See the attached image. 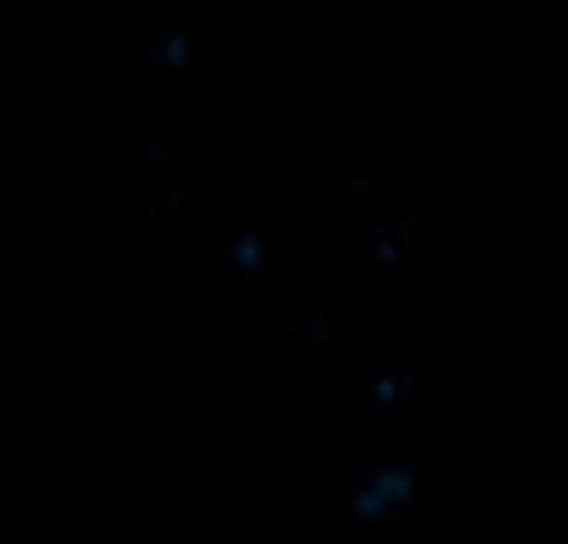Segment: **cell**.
<instances>
[{
	"instance_id": "1",
	"label": "cell",
	"mask_w": 568,
	"mask_h": 544,
	"mask_svg": "<svg viewBox=\"0 0 568 544\" xmlns=\"http://www.w3.org/2000/svg\"><path fill=\"white\" fill-rule=\"evenodd\" d=\"M150 60H155V66H165V70H185L190 66V36L185 30H160L155 36V46H150Z\"/></svg>"
},
{
	"instance_id": "2",
	"label": "cell",
	"mask_w": 568,
	"mask_h": 544,
	"mask_svg": "<svg viewBox=\"0 0 568 544\" xmlns=\"http://www.w3.org/2000/svg\"><path fill=\"white\" fill-rule=\"evenodd\" d=\"M225 265L235 270V275H255V270L265 265V245H260V235H240L235 245L225 250Z\"/></svg>"
}]
</instances>
